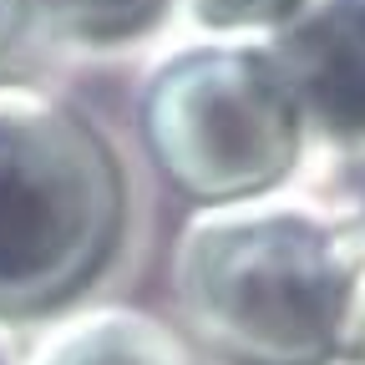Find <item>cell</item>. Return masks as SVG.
Segmentation results:
<instances>
[]
</instances>
